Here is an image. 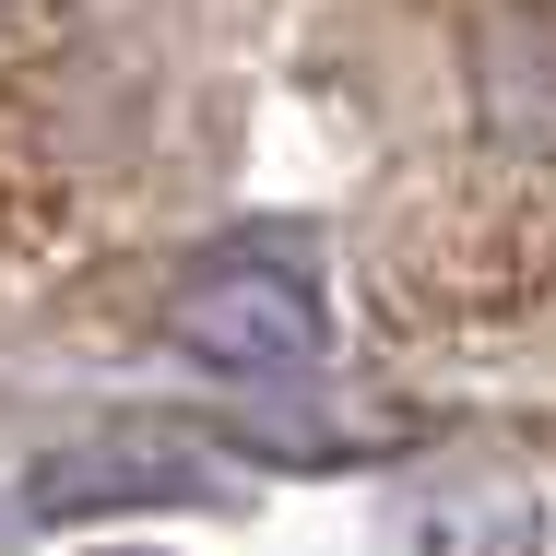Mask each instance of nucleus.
Wrapping results in <instances>:
<instances>
[{
	"instance_id": "obj_1",
	"label": "nucleus",
	"mask_w": 556,
	"mask_h": 556,
	"mask_svg": "<svg viewBox=\"0 0 556 556\" xmlns=\"http://www.w3.org/2000/svg\"><path fill=\"white\" fill-rule=\"evenodd\" d=\"M166 343H178L190 367L237 379V391H296V379L332 367V308H320V285H308L296 261L225 249V261H202V273H178Z\"/></svg>"
},
{
	"instance_id": "obj_2",
	"label": "nucleus",
	"mask_w": 556,
	"mask_h": 556,
	"mask_svg": "<svg viewBox=\"0 0 556 556\" xmlns=\"http://www.w3.org/2000/svg\"><path fill=\"white\" fill-rule=\"evenodd\" d=\"M0 12H12V0H0Z\"/></svg>"
}]
</instances>
